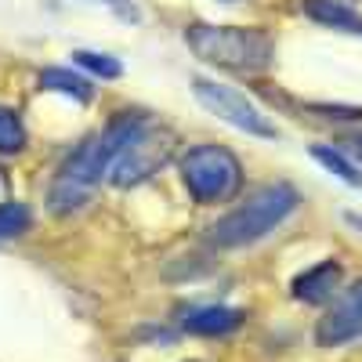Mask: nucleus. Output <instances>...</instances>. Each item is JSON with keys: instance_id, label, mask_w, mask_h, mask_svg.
<instances>
[{"instance_id": "obj_16", "label": "nucleus", "mask_w": 362, "mask_h": 362, "mask_svg": "<svg viewBox=\"0 0 362 362\" xmlns=\"http://www.w3.org/2000/svg\"><path fill=\"white\" fill-rule=\"evenodd\" d=\"M83 4H105V8H116L124 18H138V15H134V8H127L131 0H83Z\"/></svg>"}, {"instance_id": "obj_8", "label": "nucleus", "mask_w": 362, "mask_h": 362, "mask_svg": "<svg viewBox=\"0 0 362 362\" xmlns=\"http://www.w3.org/2000/svg\"><path fill=\"white\" fill-rule=\"evenodd\" d=\"M341 276H344V268L341 261H319L312 264L308 272H300V276L293 279V297L297 300H305V305H322V300H334L337 290H341Z\"/></svg>"}, {"instance_id": "obj_2", "label": "nucleus", "mask_w": 362, "mask_h": 362, "mask_svg": "<svg viewBox=\"0 0 362 362\" xmlns=\"http://www.w3.org/2000/svg\"><path fill=\"white\" fill-rule=\"evenodd\" d=\"M297 206H300V196H297V189L290 185V181L261 185L235 210H228L225 218H218L214 225H210V243L221 247V250H239V247L261 243V239L276 232Z\"/></svg>"}, {"instance_id": "obj_3", "label": "nucleus", "mask_w": 362, "mask_h": 362, "mask_svg": "<svg viewBox=\"0 0 362 362\" xmlns=\"http://www.w3.org/2000/svg\"><path fill=\"white\" fill-rule=\"evenodd\" d=\"M185 44L199 62L232 69V73H264L276 62V44L268 40V33L250 29V25L192 22L185 25Z\"/></svg>"}, {"instance_id": "obj_12", "label": "nucleus", "mask_w": 362, "mask_h": 362, "mask_svg": "<svg viewBox=\"0 0 362 362\" xmlns=\"http://www.w3.org/2000/svg\"><path fill=\"white\" fill-rule=\"evenodd\" d=\"M312 160L315 163H322L329 174H337L344 185H351V189H362V170L344 156V153H337V148H329V145H315L312 148Z\"/></svg>"}, {"instance_id": "obj_1", "label": "nucleus", "mask_w": 362, "mask_h": 362, "mask_svg": "<svg viewBox=\"0 0 362 362\" xmlns=\"http://www.w3.org/2000/svg\"><path fill=\"white\" fill-rule=\"evenodd\" d=\"M138 119H141V112H124V116H116L105 131L83 138V145L58 167V174L51 181V192H47L51 214L69 218L90 203V196H95L98 185L109 177V167L119 153V145H124L131 138V131L138 127Z\"/></svg>"}, {"instance_id": "obj_15", "label": "nucleus", "mask_w": 362, "mask_h": 362, "mask_svg": "<svg viewBox=\"0 0 362 362\" xmlns=\"http://www.w3.org/2000/svg\"><path fill=\"white\" fill-rule=\"evenodd\" d=\"M29 225H33V214H29L25 203H18V199L0 203V239H15V235L29 232Z\"/></svg>"}, {"instance_id": "obj_5", "label": "nucleus", "mask_w": 362, "mask_h": 362, "mask_svg": "<svg viewBox=\"0 0 362 362\" xmlns=\"http://www.w3.org/2000/svg\"><path fill=\"white\" fill-rule=\"evenodd\" d=\"M181 181L196 203H228L243 189V163L225 145H196L181 156Z\"/></svg>"}, {"instance_id": "obj_7", "label": "nucleus", "mask_w": 362, "mask_h": 362, "mask_svg": "<svg viewBox=\"0 0 362 362\" xmlns=\"http://www.w3.org/2000/svg\"><path fill=\"white\" fill-rule=\"evenodd\" d=\"M315 341L322 348L362 344V279L334 297V305L326 308V315L315 326Z\"/></svg>"}, {"instance_id": "obj_6", "label": "nucleus", "mask_w": 362, "mask_h": 362, "mask_svg": "<svg viewBox=\"0 0 362 362\" xmlns=\"http://www.w3.org/2000/svg\"><path fill=\"white\" fill-rule=\"evenodd\" d=\"M192 95H196V102H199L206 112H214L218 119H225V124L235 127V131L254 134V138H279V127L272 124V119H268L247 95H239V90L228 87V83L196 76V80H192Z\"/></svg>"}, {"instance_id": "obj_11", "label": "nucleus", "mask_w": 362, "mask_h": 362, "mask_svg": "<svg viewBox=\"0 0 362 362\" xmlns=\"http://www.w3.org/2000/svg\"><path fill=\"white\" fill-rule=\"evenodd\" d=\"M40 87L44 90H54V95H66V98H76V102H90L95 98V87H90L87 76H76L73 69H62V66H51L40 73Z\"/></svg>"}, {"instance_id": "obj_9", "label": "nucleus", "mask_w": 362, "mask_h": 362, "mask_svg": "<svg viewBox=\"0 0 362 362\" xmlns=\"http://www.w3.org/2000/svg\"><path fill=\"white\" fill-rule=\"evenodd\" d=\"M247 322V315L239 308H228V305H203V308H192L181 319V329H189L196 337H225V334H235L239 326Z\"/></svg>"}, {"instance_id": "obj_13", "label": "nucleus", "mask_w": 362, "mask_h": 362, "mask_svg": "<svg viewBox=\"0 0 362 362\" xmlns=\"http://www.w3.org/2000/svg\"><path fill=\"white\" fill-rule=\"evenodd\" d=\"M25 148V124L18 109L0 105V156H15Z\"/></svg>"}, {"instance_id": "obj_17", "label": "nucleus", "mask_w": 362, "mask_h": 362, "mask_svg": "<svg viewBox=\"0 0 362 362\" xmlns=\"http://www.w3.org/2000/svg\"><path fill=\"white\" fill-rule=\"evenodd\" d=\"M351 153H355V156H362V138H355V141H351Z\"/></svg>"}, {"instance_id": "obj_18", "label": "nucleus", "mask_w": 362, "mask_h": 362, "mask_svg": "<svg viewBox=\"0 0 362 362\" xmlns=\"http://www.w3.org/2000/svg\"><path fill=\"white\" fill-rule=\"evenodd\" d=\"M358 33H362V29H358Z\"/></svg>"}, {"instance_id": "obj_10", "label": "nucleus", "mask_w": 362, "mask_h": 362, "mask_svg": "<svg viewBox=\"0 0 362 362\" xmlns=\"http://www.w3.org/2000/svg\"><path fill=\"white\" fill-rule=\"evenodd\" d=\"M305 15L334 29H351V33L362 29V15L344 0H305Z\"/></svg>"}, {"instance_id": "obj_14", "label": "nucleus", "mask_w": 362, "mask_h": 362, "mask_svg": "<svg viewBox=\"0 0 362 362\" xmlns=\"http://www.w3.org/2000/svg\"><path fill=\"white\" fill-rule=\"evenodd\" d=\"M69 58H73V62H76L80 69L95 73V76H102V80H116V76H124V66H119L112 54H105V51H73Z\"/></svg>"}, {"instance_id": "obj_4", "label": "nucleus", "mask_w": 362, "mask_h": 362, "mask_svg": "<svg viewBox=\"0 0 362 362\" xmlns=\"http://www.w3.org/2000/svg\"><path fill=\"white\" fill-rule=\"evenodd\" d=\"M174 148H177V134L170 127L156 124V119L141 116L131 138L119 145V153L109 167V181L116 189H134L174 160Z\"/></svg>"}]
</instances>
